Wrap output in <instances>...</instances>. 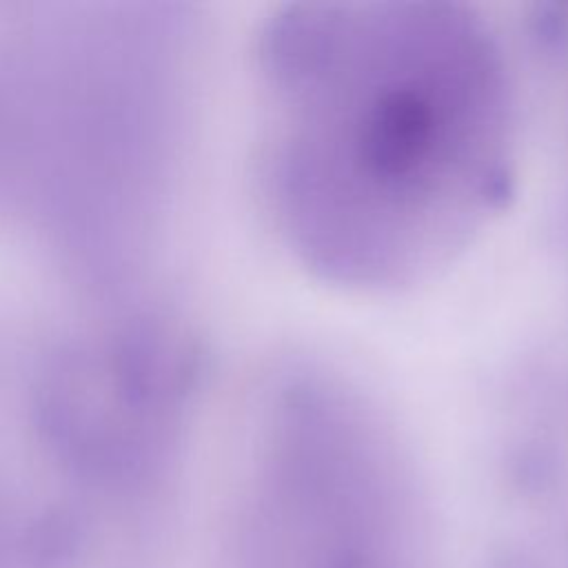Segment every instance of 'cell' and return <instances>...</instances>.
Returning a JSON list of instances; mask_svg holds the SVG:
<instances>
[{
    "label": "cell",
    "mask_w": 568,
    "mask_h": 568,
    "mask_svg": "<svg viewBox=\"0 0 568 568\" xmlns=\"http://www.w3.org/2000/svg\"><path fill=\"white\" fill-rule=\"evenodd\" d=\"M326 568H384V566L359 550H337L328 559Z\"/></svg>",
    "instance_id": "cell-2"
},
{
    "label": "cell",
    "mask_w": 568,
    "mask_h": 568,
    "mask_svg": "<svg viewBox=\"0 0 568 568\" xmlns=\"http://www.w3.org/2000/svg\"><path fill=\"white\" fill-rule=\"evenodd\" d=\"M264 193L320 277L397 291L486 229L515 162V91L488 24L450 4H302L260 49Z\"/></svg>",
    "instance_id": "cell-1"
},
{
    "label": "cell",
    "mask_w": 568,
    "mask_h": 568,
    "mask_svg": "<svg viewBox=\"0 0 568 568\" xmlns=\"http://www.w3.org/2000/svg\"><path fill=\"white\" fill-rule=\"evenodd\" d=\"M490 568H537L532 559H528L524 552L519 550H499L493 561Z\"/></svg>",
    "instance_id": "cell-3"
}]
</instances>
